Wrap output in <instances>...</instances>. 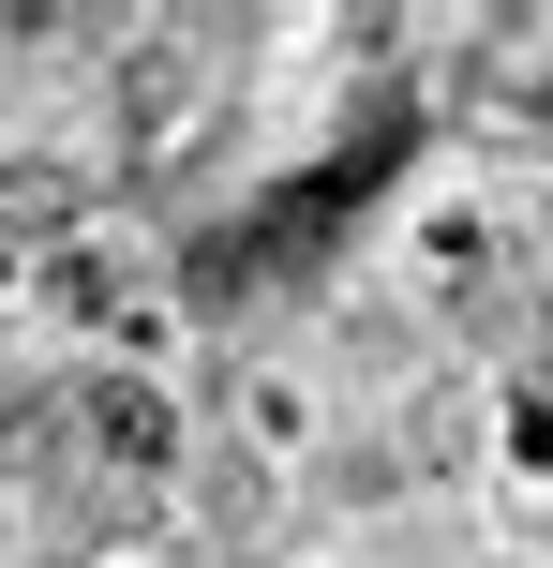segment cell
<instances>
[{
    "label": "cell",
    "instance_id": "obj_1",
    "mask_svg": "<svg viewBox=\"0 0 553 568\" xmlns=\"http://www.w3.org/2000/svg\"><path fill=\"white\" fill-rule=\"evenodd\" d=\"M75 210H90L75 165H45V150H30V165H0V255H60V240H75Z\"/></svg>",
    "mask_w": 553,
    "mask_h": 568
},
{
    "label": "cell",
    "instance_id": "obj_2",
    "mask_svg": "<svg viewBox=\"0 0 553 568\" xmlns=\"http://www.w3.org/2000/svg\"><path fill=\"white\" fill-rule=\"evenodd\" d=\"M90 449L120 479H150V464H180V404L165 389H90Z\"/></svg>",
    "mask_w": 553,
    "mask_h": 568
}]
</instances>
